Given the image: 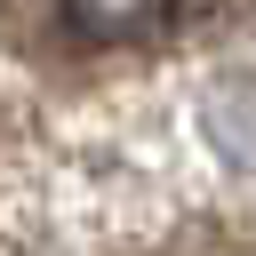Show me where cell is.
I'll list each match as a JSON object with an SVG mask.
<instances>
[{
    "instance_id": "1",
    "label": "cell",
    "mask_w": 256,
    "mask_h": 256,
    "mask_svg": "<svg viewBox=\"0 0 256 256\" xmlns=\"http://www.w3.org/2000/svg\"><path fill=\"white\" fill-rule=\"evenodd\" d=\"M176 8H184V0H64V24H72L80 40L112 48V40H144V32H160Z\"/></svg>"
}]
</instances>
